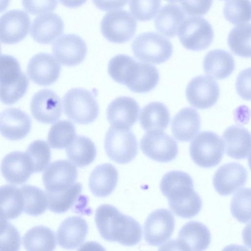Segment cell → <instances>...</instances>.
I'll list each match as a JSON object with an SVG mask.
<instances>
[{
	"label": "cell",
	"mask_w": 251,
	"mask_h": 251,
	"mask_svg": "<svg viewBox=\"0 0 251 251\" xmlns=\"http://www.w3.org/2000/svg\"><path fill=\"white\" fill-rule=\"evenodd\" d=\"M1 172L7 182L20 185L28 179L33 173V169L25 152L15 151L4 157L1 163Z\"/></svg>",
	"instance_id": "21"
},
{
	"label": "cell",
	"mask_w": 251,
	"mask_h": 251,
	"mask_svg": "<svg viewBox=\"0 0 251 251\" xmlns=\"http://www.w3.org/2000/svg\"><path fill=\"white\" fill-rule=\"evenodd\" d=\"M222 251H250L244 246L236 245L231 244L226 246Z\"/></svg>",
	"instance_id": "51"
},
{
	"label": "cell",
	"mask_w": 251,
	"mask_h": 251,
	"mask_svg": "<svg viewBox=\"0 0 251 251\" xmlns=\"http://www.w3.org/2000/svg\"><path fill=\"white\" fill-rule=\"evenodd\" d=\"M230 211L233 217L241 223L251 221V188H242L234 195Z\"/></svg>",
	"instance_id": "39"
},
{
	"label": "cell",
	"mask_w": 251,
	"mask_h": 251,
	"mask_svg": "<svg viewBox=\"0 0 251 251\" xmlns=\"http://www.w3.org/2000/svg\"><path fill=\"white\" fill-rule=\"evenodd\" d=\"M87 50L85 41L73 33L61 35L54 42L52 47L54 57L60 63L68 66L80 63L85 57Z\"/></svg>",
	"instance_id": "15"
},
{
	"label": "cell",
	"mask_w": 251,
	"mask_h": 251,
	"mask_svg": "<svg viewBox=\"0 0 251 251\" xmlns=\"http://www.w3.org/2000/svg\"><path fill=\"white\" fill-rule=\"evenodd\" d=\"M178 36L186 49L197 51L209 46L213 39L214 32L211 24L205 19L190 16L181 25Z\"/></svg>",
	"instance_id": "10"
},
{
	"label": "cell",
	"mask_w": 251,
	"mask_h": 251,
	"mask_svg": "<svg viewBox=\"0 0 251 251\" xmlns=\"http://www.w3.org/2000/svg\"><path fill=\"white\" fill-rule=\"evenodd\" d=\"M21 236L17 229L6 220H1L0 251H19Z\"/></svg>",
	"instance_id": "43"
},
{
	"label": "cell",
	"mask_w": 251,
	"mask_h": 251,
	"mask_svg": "<svg viewBox=\"0 0 251 251\" xmlns=\"http://www.w3.org/2000/svg\"><path fill=\"white\" fill-rule=\"evenodd\" d=\"M201 119L197 111L191 107L181 109L173 118L171 129L174 136L180 142L191 140L199 132Z\"/></svg>",
	"instance_id": "26"
},
{
	"label": "cell",
	"mask_w": 251,
	"mask_h": 251,
	"mask_svg": "<svg viewBox=\"0 0 251 251\" xmlns=\"http://www.w3.org/2000/svg\"><path fill=\"white\" fill-rule=\"evenodd\" d=\"M95 220L100 235L106 241L133 246L139 243L142 239L140 224L112 205L104 204L99 206Z\"/></svg>",
	"instance_id": "2"
},
{
	"label": "cell",
	"mask_w": 251,
	"mask_h": 251,
	"mask_svg": "<svg viewBox=\"0 0 251 251\" xmlns=\"http://www.w3.org/2000/svg\"><path fill=\"white\" fill-rule=\"evenodd\" d=\"M186 96L190 104L198 109H207L213 106L220 95L217 82L211 77L199 75L188 83Z\"/></svg>",
	"instance_id": "13"
},
{
	"label": "cell",
	"mask_w": 251,
	"mask_h": 251,
	"mask_svg": "<svg viewBox=\"0 0 251 251\" xmlns=\"http://www.w3.org/2000/svg\"><path fill=\"white\" fill-rule=\"evenodd\" d=\"M20 188L23 198L24 211L25 213L37 216L45 212L48 207L45 192L30 185H25Z\"/></svg>",
	"instance_id": "37"
},
{
	"label": "cell",
	"mask_w": 251,
	"mask_h": 251,
	"mask_svg": "<svg viewBox=\"0 0 251 251\" xmlns=\"http://www.w3.org/2000/svg\"><path fill=\"white\" fill-rule=\"evenodd\" d=\"M80 183L75 182L69 188L55 192H45L49 210L55 213H63L74 205L82 191Z\"/></svg>",
	"instance_id": "35"
},
{
	"label": "cell",
	"mask_w": 251,
	"mask_h": 251,
	"mask_svg": "<svg viewBox=\"0 0 251 251\" xmlns=\"http://www.w3.org/2000/svg\"><path fill=\"white\" fill-rule=\"evenodd\" d=\"M235 86L237 93L243 99L251 100V67L239 73Z\"/></svg>",
	"instance_id": "44"
},
{
	"label": "cell",
	"mask_w": 251,
	"mask_h": 251,
	"mask_svg": "<svg viewBox=\"0 0 251 251\" xmlns=\"http://www.w3.org/2000/svg\"><path fill=\"white\" fill-rule=\"evenodd\" d=\"M175 225V218L168 209L155 210L148 216L144 226V239L150 245L158 246L172 236Z\"/></svg>",
	"instance_id": "12"
},
{
	"label": "cell",
	"mask_w": 251,
	"mask_h": 251,
	"mask_svg": "<svg viewBox=\"0 0 251 251\" xmlns=\"http://www.w3.org/2000/svg\"><path fill=\"white\" fill-rule=\"evenodd\" d=\"M185 19V13L176 1H170L159 10L154 24L159 32L172 37L176 35Z\"/></svg>",
	"instance_id": "29"
},
{
	"label": "cell",
	"mask_w": 251,
	"mask_h": 251,
	"mask_svg": "<svg viewBox=\"0 0 251 251\" xmlns=\"http://www.w3.org/2000/svg\"><path fill=\"white\" fill-rule=\"evenodd\" d=\"M25 152L32 163L33 173L42 172L50 162V150L45 141L37 140L32 142Z\"/></svg>",
	"instance_id": "41"
},
{
	"label": "cell",
	"mask_w": 251,
	"mask_h": 251,
	"mask_svg": "<svg viewBox=\"0 0 251 251\" xmlns=\"http://www.w3.org/2000/svg\"><path fill=\"white\" fill-rule=\"evenodd\" d=\"M226 19L233 25H239L251 20V1L227 0L223 8Z\"/></svg>",
	"instance_id": "40"
},
{
	"label": "cell",
	"mask_w": 251,
	"mask_h": 251,
	"mask_svg": "<svg viewBox=\"0 0 251 251\" xmlns=\"http://www.w3.org/2000/svg\"><path fill=\"white\" fill-rule=\"evenodd\" d=\"M23 243L26 251H53L56 243L55 234L51 229L38 226L25 234Z\"/></svg>",
	"instance_id": "33"
},
{
	"label": "cell",
	"mask_w": 251,
	"mask_h": 251,
	"mask_svg": "<svg viewBox=\"0 0 251 251\" xmlns=\"http://www.w3.org/2000/svg\"><path fill=\"white\" fill-rule=\"evenodd\" d=\"M137 22L128 11L114 9L107 12L100 22V30L110 42L125 43L132 38L136 30Z\"/></svg>",
	"instance_id": "9"
},
{
	"label": "cell",
	"mask_w": 251,
	"mask_h": 251,
	"mask_svg": "<svg viewBox=\"0 0 251 251\" xmlns=\"http://www.w3.org/2000/svg\"><path fill=\"white\" fill-rule=\"evenodd\" d=\"M76 134L74 125L68 120H61L50 127L48 141L53 149H62L68 147L75 138Z\"/></svg>",
	"instance_id": "38"
},
{
	"label": "cell",
	"mask_w": 251,
	"mask_h": 251,
	"mask_svg": "<svg viewBox=\"0 0 251 251\" xmlns=\"http://www.w3.org/2000/svg\"><path fill=\"white\" fill-rule=\"evenodd\" d=\"M139 111L140 106L134 99L121 96L109 104L106 116L111 126L129 129L137 122Z\"/></svg>",
	"instance_id": "19"
},
{
	"label": "cell",
	"mask_w": 251,
	"mask_h": 251,
	"mask_svg": "<svg viewBox=\"0 0 251 251\" xmlns=\"http://www.w3.org/2000/svg\"><path fill=\"white\" fill-rule=\"evenodd\" d=\"M112 78L134 92L143 93L155 87L159 80V74L154 65L137 62L131 56L124 54L114 65Z\"/></svg>",
	"instance_id": "3"
},
{
	"label": "cell",
	"mask_w": 251,
	"mask_h": 251,
	"mask_svg": "<svg viewBox=\"0 0 251 251\" xmlns=\"http://www.w3.org/2000/svg\"><path fill=\"white\" fill-rule=\"evenodd\" d=\"M77 251H106V250L98 242L88 241L83 244Z\"/></svg>",
	"instance_id": "49"
},
{
	"label": "cell",
	"mask_w": 251,
	"mask_h": 251,
	"mask_svg": "<svg viewBox=\"0 0 251 251\" xmlns=\"http://www.w3.org/2000/svg\"><path fill=\"white\" fill-rule=\"evenodd\" d=\"M248 164L250 169L251 170V153H250L248 158Z\"/></svg>",
	"instance_id": "52"
},
{
	"label": "cell",
	"mask_w": 251,
	"mask_h": 251,
	"mask_svg": "<svg viewBox=\"0 0 251 251\" xmlns=\"http://www.w3.org/2000/svg\"><path fill=\"white\" fill-rule=\"evenodd\" d=\"M158 251H188L187 249L176 239L168 241L160 247Z\"/></svg>",
	"instance_id": "47"
},
{
	"label": "cell",
	"mask_w": 251,
	"mask_h": 251,
	"mask_svg": "<svg viewBox=\"0 0 251 251\" xmlns=\"http://www.w3.org/2000/svg\"><path fill=\"white\" fill-rule=\"evenodd\" d=\"M0 100L7 105L15 103L25 94L29 80L22 70L18 60L10 55L0 58Z\"/></svg>",
	"instance_id": "4"
},
{
	"label": "cell",
	"mask_w": 251,
	"mask_h": 251,
	"mask_svg": "<svg viewBox=\"0 0 251 251\" xmlns=\"http://www.w3.org/2000/svg\"><path fill=\"white\" fill-rule=\"evenodd\" d=\"M140 147L146 156L159 162H170L178 153L176 141L162 131L148 132L141 139Z\"/></svg>",
	"instance_id": "11"
},
{
	"label": "cell",
	"mask_w": 251,
	"mask_h": 251,
	"mask_svg": "<svg viewBox=\"0 0 251 251\" xmlns=\"http://www.w3.org/2000/svg\"><path fill=\"white\" fill-rule=\"evenodd\" d=\"M64 25L60 16L48 12L36 16L32 21L30 34L33 39L41 44L54 41L63 32Z\"/></svg>",
	"instance_id": "23"
},
{
	"label": "cell",
	"mask_w": 251,
	"mask_h": 251,
	"mask_svg": "<svg viewBox=\"0 0 251 251\" xmlns=\"http://www.w3.org/2000/svg\"><path fill=\"white\" fill-rule=\"evenodd\" d=\"M31 121L24 111L17 108H9L0 115V130L5 138L12 141L21 140L29 132Z\"/></svg>",
	"instance_id": "22"
},
{
	"label": "cell",
	"mask_w": 251,
	"mask_h": 251,
	"mask_svg": "<svg viewBox=\"0 0 251 251\" xmlns=\"http://www.w3.org/2000/svg\"><path fill=\"white\" fill-rule=\"evenodd\" d=\"M77 175L76 167L67 160L52 162L43 174L45 192H55L69 188L75 183Z\"/></svg>",
	"instance_id": "16"
},
{
	"label": "cell",
	"mask_w": 251,
	"mask_h": 251,
	"mask_svg": "<svg viewBox=\"0 0 251 251\" xmlns=\"http://www.w3.org/2000/svg\"><path fill=\"white\" fill-rule=\"evenodd\" d=\"M178 238L188 251H204L211 242L209 230L197 221H190L184 225L178 232Z\"/></svg>",
	"instance_id": "28"
},
{
	"label": "cell",
	"mask_w": 251,
	"mask_h": 251,
	"mask_svg": "<svg viewBox=\"0 0 251 251\" xmlns=\"http://www.w3.org/2000/svg\"><path fill=\"white\" fill-rule=\"evenodd\" d=\"M224 151L221 138L212 131L200 132L191 142L189 151L194 162L200 167L209 168L221 161Z\"/></svg>",
	"instance_id": "7"
},
{
	"label": "cell",
	"mask_w": 251,
	"mask_h": 251,
	"mask_svg": "<svg viewBox=\"0 0 251 251\" xmlns=\"http://www.w3.org/2000/svg\"><path fill=\"white\" fill-rule=\"evenodd\" d=\"M211 0L179 1V5L185 13L190 16L202 15L206 13L211 7Z\"/></svg>",
	"instance_id": "45"
},
{
	"label": "cell",
	"mask_w": 251,
	"mask_h": 251,
	"mask_svg": "<svg viewBox=\"0 0 251 251\" xmlns=\"http://www.w3.org/2000/svg\"><path fill=\"white\" fill-rule=\"evenodd\" d=\"M160 188L168 199L170 209L177 216L191 218L201 210V199L195 191L193 180L188 174L180 171L166 173Z\"/></svg>",
	"instance_id": "1"
},
{
	"label": "cell",
	"mask_w": 251,
	"mask_h": 251,
	"mask_svg": "<svg viewBox=\"0 0 251 251\" xmlns=\"http://www.w3.org/2000/svg\"><path fill=\"white\" fill-rule=\"evenodd\" d=\"M204 72L217 79L228 77L235 69V61L227 51L215 49L206 53L203 61Z\"/></svg>",
	"instance_id": "30"
},
{
	"label": "cell",
	"mask_w": 251,
	"mask_h": 251,
	"mask_svg": "<svg viewBox=\"0 0 251 251\" xmlns=\"http://www.w3.org/2000/svg\"><path fill=\"white\" fill-rule=\"evenodd\" d=\"M104 149L112 160L119 164H126L137 154L138 143L130 129L111 126L105 136Z\"/></svg>",
	"instance_id": "8"
},
{
	"label": "cell",
	"mask_w": 251,
	"mask_h": 251,
	"mask_svg": "<svg viewBox=\"0 0 251 251\" xmlns=\"http://www.w3.org/2000/svg\"><path fill=\"white\" fill-rule=\"evenodd\" d=\"M246 169L236 162L226 164L219 167L213 178V184L220 195L232 194L244 186L247 179Z\"/></svg>",
	"instance_id": "20"
},
{
	"label": "cell",
	"mask_w": 251,
	"mask_h": 251,
	"mask_svg": "<svg viewBox=\"0 0 251 251\" xmlns=\"http://www.w3.org/2000/svg\"><path fill=\"white\" fill-rule=\"evenodd\" d=\"M69 159L75 166L82 168L95 160L97 149L94 142L84 136H76L66 150Z\"/></svg>",
	"instance_id": "32"
},
{
	"label": "cell",
	"mask_w": 251,
	"mask_h": 251,
	"mask_svg": "<svg viewBox=\"0 0 251 251\" xmlns=\"http://www.w3.org/2000/svg\"><path fill=\"white\" fill-rule=\"evenodd\" d=\"M27 75L34 82L49 85L55 82L61 72L59 62L51 54L39 52L29 60L26 68Z\"/></svg>",
	"instance_id": "18"
},
{
	"label": "cell",
	"mask_w": 251,
	"mask_h": 251,
	"mask_svg": "<svg viewBox=\"0 0 251 251\" xmlns=\"http://www.w3.org/2000/svg\"><path fill=\"white\" fill-rule=\"evenodd\" d=\"M1 220L14 219L24 211V201L20 188L5 185L0 189Z\"/></svg>",
	"instance_id": "34"
},
{
	"label": "cell",
	"mask_w": 251,
	"mask_h": 251,
	"mask_svg": "<svg viewBox=\"0 0 251 251\" xmlns=\"http://www.w3.org/2000/svg\"><path fill=\"white\" fill-rule=\"evenodd\" d=\"M30 108L32 116L44 124L56 122L62 113V104L58 95L53 90L43 89L32 97Z\"/></svg>",
	"instance_id": "14"
},
{
	"label": "cell",
	"mask_w": 251,
	"mask_h": 251,
	"mask_svg": "<svg viewBox=\"0 0 251 251\" xmlns=\"http://www.w3.org/2000/svg\"><path fill=\"white\" fill-rule=\"evenodd\" d=\"M118 172L111 164L104 163L97 166L91 172L89 187L91 192L98 197L110 195L117 186Z\"/></svg>",
	"instance_id": "27"
},
{
	"label": "cell",
	"mask_w": 251,
	"mask_h": 251,
	"mask_svg": "<svg viewBox=\"0 0 251 251\" xmlns=\"http://www.w3.org/2000/svg\"><path fill=\"white\" fill-rule=\"evenodd\" d=\"M222 137L226 153L230 157L244 159L251 151V133L244 127L229 126L224 132Z\"/></svg>",
	"instance_id": "25"
},
{
	"label": "cell",
	"mask_w": 251,
	"mask_h": 251,
	"mask_svg": "<svg viewBox=\"0 0 251 251\" xmlns=\"http://www.w3.org/2000/svg\"><path fill=\"white\" fill-rule=\"evenodd\" d=\"M128 2L132 16L140 21L152 19L161 5L160 0H130Z\"/></svg>",
	"instance_id": "42"
},
{
	"label": "cell",
	"mask_w": 251,
	"mask_h": 251,
	"mask_svg": "<svg viewBox=\"0 0 251 251\" xmlns=\"http://www.w3.org/2000/svg\"><path fill=\"white\" fill-rule=\"evenodd\" d=\"M242 238L245 245L251 249V222L244 227L242 232Z\"/></svg>",
	"instance_id": "50"
},
{
	"label": "cell",
	"mask_w": 251,
	"mask_h": 251,
	"mask_svg": "<svg viewBox=\"0 0 251 251\" xmlns=\"http://www.w3.org/2000/svg\"><path fill=\"white\" fill-rule=\"evenodd\" d=\"M88 231L86 220L74 216L65 219L59 226L56 233L58 245L62 248L73 250L85 240Z\"/></svg>",
	"instance_id": "24"
},
{
	"label": "cell",
	"mask_w": 251,
	"mask_h": 251,
	"mask_svg": "<svg viewBox=\"0 0 251 251\" xmlns=\"http://www.w3.org/2000/svg\"><path fill=\"white\" fill-rule=\"evenodd\" d=\"M127 1H94L96 5L102 10L117 9L124 6Z\"/></svg>",
	"instance_id": "48"
},
{
	"label": "cell",
	"mask_w": 251,
	"mask_h": 251,
	"mask_svg": "<svg viewBox=\"0 0 251 251\" xmlns=\"http://www.w3.org/2000/svg\"><path fill=\"white\" fill-rule=\"evenodd\" d=\"M62 104L66 115L77 124H90L99 115V107L94 94L84 88H73L68 91Z\"/></svg>",
	"instance_id": "5"
},
{
	"label": "cell",
	"mask_w": 251,
	"mask_h": 251,
	"mask_svg": "<svg viewBox=\"0 0 251 251\" xmlns=\"http://www.w3.org/2000/svg\"><path fill=\"white\" fill-rule=\"evenodd\" d=\"M30 20L27 13L20 9H11L0 18V39L4 44H12L23 40L27 34Z\"/></svg>",
	"instance_id": "17"
},
{
	"label": "cell",
	"mask_w": 251,
	"mask_h": 251,
	"mask_svg": "<svg viewBox=\"0 0 251 251\" xmlns=\"http://www.w3.org/2000/svg\"><path fill=\"white\" fill-rule=\"evenodd\" d=\"M227 42L235 54L251 57V24L244 23L233 27L228 34Z\"/></svg>",
	"instance_id": "36"
},
{
	"label": "cell",
	"mask_w": 251,
	"mask_h": 251,
	"mask_svg": "<svg viewBox=\"0 0 251 251\" xmlns=\"http://www.w3.org/2000/svg\"><path fill=\"white\" fill-rule=\"evenodd\" d=\"M25 9L32 14H40L53 10L57 5L56 0H23Z\"/></svg>",
	"instance_id": "46"
},
{
	"label": "cell",
	"mask_w": 251,
	"mask_h": 251,
	"mask_svg": "<svg viewBox=\"0 0 251 251\" xmlns=\"http://www.w3.org/2000/svg\"><path fill=\"white\" fill-rule=\"evenodd\" d=\"M131 48L138 60L153 64L165 62L173 52V46L169 39L155 32L138 35L132 42Z\"/></svg>",
	"instance_id": "6"
},
{
	"label": "cell",
	"mask_w": 251,
	"mask_h": 251,
	"mask_svg": "<svg viewBox=\"0 0 251 251\" xmlns=\"http://www.w3.org/2000/svg\"><path fill=\"white\" fill-rule=\"evenodd\" d=\"M170 120L168 108L162 102H151L141 110L140 123L142 128L147 132L164 130Z\"/></svg>",
	"instance_id": "31"
}]
</instances>
